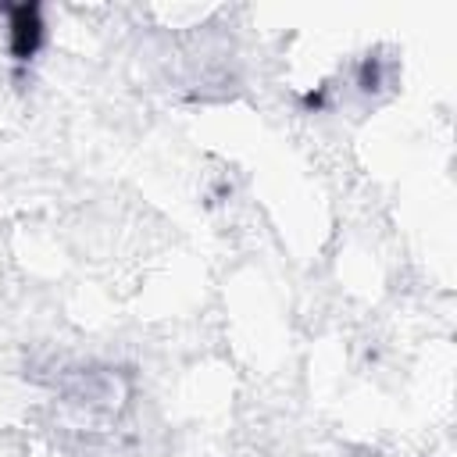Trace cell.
<instances>
[{"mask_svg":"<svg viewBox=\"0 0 457 457\" xmlns=\"http://www.w3.org/2000/svg\"><path fill=\"white\" fill-rule=\"evenodd\" d=\"M43 46V14L36 4L11 7V57L18 68H25Z\"/></svg>","mask_w":457,"mask_h":457,"instance_id":"1","label":"cell"},{"mask_svg":"<svg viewBox=\"0 0 457 457\" xmlns=\"http://www.w3.org/2000/svg\"><path fill=\"white\" fill-rule=\"evenodd\" d=\"M357 86H361L364 93H375V89L382 86V61H378V57H364V61H361Z\"/></svg>","mask_w":457,"mask_h":457,"instance_id":"2","label":"cell"}]
</instances>
